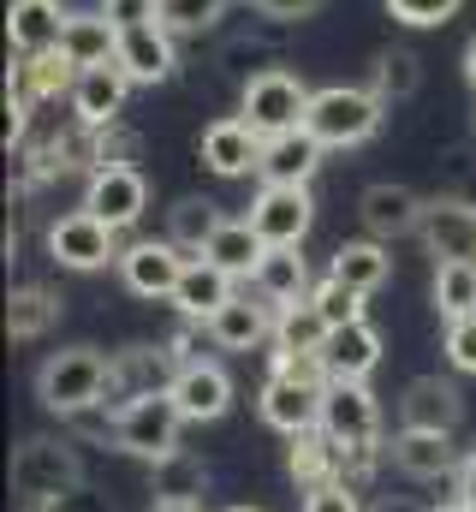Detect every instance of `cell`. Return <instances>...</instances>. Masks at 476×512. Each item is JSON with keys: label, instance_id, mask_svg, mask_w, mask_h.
<instances>
[{"label": "cell", "instance_id": "obj_1", "mask_svg": "<svg viewBox=\"0 0 476 512\" xmlns=\"http://www.w3.org/2000/svg\"><path fill=\"white\" fill-rule=\"evenodd\" d=\"M322 399H328V370H322V358H274L268 382L256 393V411H262L268 429L304 435V429H322Z\"/></svg>", "mask_w": 476, "mask_h": 512}, {"label": "cell", "instance_id": "obj_2", "mask_svg": "<svg viewBox=\"0 0 476 512\" xmlns=\"http://www.w3.org/2000/svg\"><path fill=\"white\" fill-rule=\"evenodd\" d=\"M381 114L387 102L369 90V84H328L310 96V114H304V131L322 143V149H357L381 131Z\"/></svg>", "mask_w": 476, "mask_h": 512}, {"label": "cell", "instance_id": "obj_3", "mask_svg": "<svg viewBox=\"0 0 476 512\" xmlns=\"http://www.w3.org/2000/svg\"><path fill=\"white\" fill-rule=\"evenodd\" d=\"M36 399L54 417H84L108 399V358L96 346H66L36 370Z\"/></svg>", "mask_w": 476, "mask_h": 512}, {"label": "cell", "instance_id": "obj_4", "mask_svg": "<svg viewBox=\"0 0 476 512\" xmlns=\"http://www.w3.org/2000/svg\"><path fill=\"white\" fill-rule=\"evenodd\" d=\"M310 84L286 66H262L244 96H238V120L256 131V137H286V131H304V114H310Z\"/></svg>", "mask_w": 476, "mask_h": 512}, {"label": "cell", "instance_id": "obj_5", "mask_svg": "<svg viewBox=\"0 0 476 512\" xmlns=\"http://www.w3.org/2000/svg\"><path fill=\"white\" fill-rule=\"evenodd\" d=\"M84 483V465L66 441H48V435H30L12 447V495L30 501V507H48L60 495H72Z\"/></svg>", "mask_w": 476, "mask_h": 512}, {"label": "cell", "instance_id": "obj_6", "mask_svg": "<svg viewBox=\"0 0 476 512\" xmlns=\"http://www.w3.org/2000/svg\"><path fill=\"white\" fill-rule=\"evenodd\" d=\"M179 429H185V411L173 405V393H149L114 411V447L143 465H161L167 453H179Z\"/></svg>", "mask_w": 476, "mask_h": 512}, {"label": "cell", "instance_id": "obj_7", "mask_svg": "<svg viewBox=\"0 0 476 512\" xmlns=\"http://www.w3.org/2000/svg\"><path fill=\"white\" fill-rule=\"evenodd\" d=\"M48 256L72 274H96V268L119 262V233L108 221H96L90 209H72L48 227Z\"/></svg>", "mask_w": 476, "mask_h": 512}, {"label": "cell", "instance_id": "obj_8", "mask_svg": "<svg viewBox=\"0 0 476 512\" xmlns=\"http://www.w3.org/2000/svg\"><path fill=\"white\" fill-rule=\"evenodd\" d=\"M244 221L262 233L268 251L274 245H304L310 239V221H316V197H310V185H262Z\"/></svg>", "mask_w": 476, "mask_h": 512}, {"label": "cell", "instance_id": "obj_9", "mask_svg": "<svg viewBox=\"0 0 476 512\" xmlns=\"http://www.w3.org/2000/svg\"><path fill=\"white\" fill-rule=\"evenodd\" d=\"M173 376H179V358L161 346H125V352H114L108 358V411H125L131 399H149V393H167L173 387Z\"/></svg>", "mask_w": 476, "mask_h": 512}, {"label": "cell", "instance_id": "obj_10", "mask_svg": "<svg viewBox=\"0 0 476 512\" xmlns=\"http://www.w3.org/2000/svg\"><path fill=\"white\" fill-rule=\"evenodd\" d=\"M185 262H191V256L179 251L173 239H131V245L119 251L114 268H119V280H125L131 298H173Z\"/></svg>", "mask_w": 476, "mask_h": 512}, {"label": "cell", "instance_id": "obj_11", "mask_svg": "<svg viewBox=\"0 0 476 512\" xmlns=\"http://www.w3.org/2000/svg\"><path fill=\"white\" fill-rule=\"evenodd\" d=\"M84 209L96 221H108L114 233H131L149 209V179L137 167H96L90 185H84Z\"/></svg>", "mask_w": 476, "mask_h": 512}, {"label": "cell", "instance_id": "obj_12", "mask_svg": "<svg viewBox=\"0 0 476 512\" xmlns=\"http://www.w3.org/2000/svg\"><path fill=\"white\" fill-rule=\"evenodd\" d=\"M322 429H328L340 447H381V405H375L369 382H328Z\"/></svg>", "mask_w": 476, "mask_h": 512}, {"label": "cell", "instance_id": "obj_13", "mask_svg": "<svg viewBox=\"0 0 476 512\" xmlns=\"http://www.w3.org/2000/svg\"><path fill=\"white\" fill-rule=\"evenodd\" d=\"M417 239L435 262H476V203L471 197H429Z\"/></svg>", "mask_w": 476, "mask_h": 512}, {"label": "cell", "instance_id": "obj_14", "mask_svg": "<svg viewBox=\"0 0 476 512\" xmlns=\"http://www.w3.org/2000/svg\"><path fill=\"white\" fill-rule=\"evenodd\" d=\"M423 209H429V203H423L411 185H393V179H375V185L357 197V221H363V233L381 239V245L417 233V227H423Z\"/></svg>", "mask_w": 476, "mask_h": 512}, {"label": "cell", "instance_id": "obj_15", "mask_svg": "<svg viewBox=\"0 0 476 512\" xmlns=\"http://www.w3.org/2000/svg\"><path fill=\"white\" fill-rule=\"evenodd\" d=\"M233 298H238V280H233V274H227L221 262H209V256H191L167 304H173L185 322H203V328H209V322H215Z\"/></svg>", "mask_w": 476, "mask_h": 512}, {"label": "cell", "instance_id": "obj_16", "mask_svg": "<svg viewBox=\"0 0 476 512\" xmlns=\"http://www.w3.org/2000/svg\"><path fill=\"white\" fill-rule=\"evenodd\" d=\"M387 459H393V471H405L411 483H447V477H459V465H465V453L453 447V435H435V429H399L393 447H387Z\"/></svg>", "mask_w": 476, "mask_h": 512}, {"label": "cell", "instance_id": "obj_17", "mask_svg": "<svg viewBox=\"0 0 476 512\" xmlns=\"http://www.w3.org/2000/svg\"><path fill=\"white\" fill-rule=\"evenodd\" d=\"M465 417V393L447 382V376H417L399 393V429H435V435H453Z\"/></svg>", "mask_w": 476, "mask_h": 512}, {"label": "cell", "instance_id": "obj_18", "mask_svg": "<svg viewBox=\"0 0 476 512\" xmlns=\"http://www.w3.org/2000/svg\"><path fill=\"white\" fill-rule=\"evenodd\" d=\"M167 393H173V405L185 411V423H215V417L233 411V376H227L221 364H209V358L179 364V376H173Z\"/></svg>", "mask_w": 476, "mask_h": 512}, {"label": "cell", "instance_id": "obj_19", "mask_svg": "<svg viewBox=\"0 0 476 512\" xmlns=\"http://www.w3.org/2000/svg\"><path fill=\"white\" fill-rule=\"evenodd\" d=\"M197 155H203V167H209L215 179H244V173H256V167H262V137L244 126L238 114H227V120L203 126Z\"/></svg>", "mask_w": 476, "mask_h": 512}, {"label": "cell", "instance_id": "obj_20", "mask_svg": "<svg viewBox=\"0 0 476 512\" xmlns=\"http://www.w3.org/2000/svg\"><path fill=\"white\" fill-rule=\"evenodd\" d=\"M173 66H179V54H173V30L167 24H131V30H119V72L131 84H167Z\"/></svg>", "mask_w": 476, "mask_h": 512}, {"label": "cell", "instance_id": "obj_21", "mask_svg": "<svg viewBox=\"0 0 476 512\" xmlns=\"http://www.w3.org/2000/svg\"><path fill=\"white\" fill-rule=\"evenodd\" d=\"M286 471L292 483L310 495V489H328V483H346V447L328 435V429H304V435H286Z\"/></svg>", "mask_w": 476, "mask_h": 512}, {"label": "cell", "instance_id": "obj_22", "mask_svg": "<svg viewBox=\"0 0 476 512\" xmlns=\"http://www.w3.org/2000/svg\"><path fill=\"white\" fill-rule=\"evenodd\" d=\"M250 286H256V298H268L274 310H286V304H310V292H316L310 262H304L298 245H274V251H262L256 274H250Z\"/></svg>", "mask_w": 476, "mask_h": 512}, {"label": "cell", "instance_id": "obj_23", "mask_svg": "<svg viewBox=\"0 0 476 512\" xmlns=\"http://www.w3.org/2000/svg\"><path fill=\"white\" fill-rule=\"evenodd\" d=\"M125 96H131V78L114 66H90V72H78V90H72V114H78V126L90 131H108L119 126V114H125Z\"/></svg>", "mask_w": 476, "mask_h": 512}, {"label": "cell", "instance_id": "obj_24", "mask_svg": "<svg viewBox=\"0 0 476 512\" xmlns=\"http://www.w3.org/2000/svg\"><path fill=\"white\" fill-rule=\"evenodd\" d=\"M375 364H381V334H375L369 316H363V322H346V328H334L328 346H322V370H328V382H369Z\"/></svg>", "mask_w": 476, "mask_h": 512}, {"label": "cell", "instance_id": "obj_25", "mask_svg": "<svg viewBox=\"0 0 476 512\" xmlns=\"http://www.w3.org/2000/svg\"><path fill=\"white\" fill-rule=\"evenodd\" d=\"M66 18L72 12H60V0H12L6 6V48L18 60L24 54H48V48H60Z\"/></svg>", "mask_w": 476, "mask_h": 512}, {"label": "cell", "instance_id": "obj_26", "mask_svg": "<svg viewBox=\"0 0 476 512\" xmlns=\"http://www.w3.org/2000/svg\"><path fill=\"white\" fill-rule=\"evenodd\" d=\"M322 155H328V149H322L310 131L262 137V167H256V179H262V185H310L316 167H322Z\"/></svg>", "mask_w": 476, "mask_h": 512}, {"label": "cell", "instance_id": "obj_27", "mask_svg": "<svg viewBox=\"0 0 476 512\" xmlns=\"http://www.w3.org/2000/svg\"><path fill=\"white\" fill-rule=\"evenodd\" d=\"M268 340H274V304L268 298H244L238 292L233 304L209 322V346H221V352H256Z\"/></svg>", "mask_w": 476, "mask_h": 512}, {"label": "cell", "instance_id": "obj_28", "mask_svg": "<svg viewBox=\"0 0 476 512\" xmlns=\"http://www.w3.org/2000/svg\"><path fill=\"white\" fill-rule=\"evenodd\" d=\"M6 84L36 108V102H54V96H72L78 90V66L60 54V48H48V54H24L12 72H6Z\"/></svg>", "mask_w": 476, "mask_h": 512}, {"label": "cell", "instance_id": "obj_29", "mask_svg": "<svg viewBox=\"0 0 476 512\" xmlns=\"http://www.w3.org/2000/svg\"><path fill=\"white\" fill-rule=\"evenodd\" d=\"M60 54L90 72V66H114L119 60V24L108 12H72L66 18V36H60Z\"/></svg>", "mask_w": 476, "mask_h": 512}, {"label": "cell", "instance_id": "obj_30", "mask_svg": "<svg viewBox=\"0 0 476 512\" xmlns=\"http://www.w3.org/2000/svg\"><path fill=\"white\" fill-rule=\"evenodd\" d=\"M203 489H209V465L197 459V453H167L161 465H149V495H155V507H197L203 501Z\"/></svg>", "mask_w": 476, "mask_h": 512}, {"label": "cell", "instance_id": "obj_31", "mask_svg": "<svg viewBox=\"0 0 476 512\" xmlns=\"http://www.w3.org/2000/svg\"><path fill=\"white\" fill-rule=\"evenodd\" d=\"M328 274L369 298V292H381V286L393 280V251H387L381 239H369V233H363V239H346V245L334 251V262H328Z\"/></svg>", "mask_w": 476, "mask_h": 512}, {"label": "cell", "instance_id": "obj_32", "mask_svg": "<svg viewBox=\"0 0 476 512\" xmlns=\"http://www.w3.org/2000/svg\"><path fill=\"white\" fill-rule=\"evenodd\" d=\"M328 334H334V328L322 322L316 304H286V310L274 316V352H268V358H322Z\"/></svg>", "mask_w": 476, "mask_h": 512}, {"label": "cell", "instance_id": "obj_33", "mask_svg": "<svg viewBox=\"0 0 476 512\" xmlns=\"http://www.w3.org/2000/svg\"><path fill=\"white\" fill-rule=\"evenodd\" d=\"M221 203H209V197H179L173 209H167V239L179 245L185 256H203V245L221 233Z\"/></svg>", "mask_w": 476, "mask_h": 512}, {"label": "cell", "instance_id": "obj_34", "mask_svg": "<svg viewBox=\"0 0 476 512\" xmlns=\"http://www.w3.org/2000/svg\"><path fill=\"white\" fill-rule=\"evenodd\" d=\"M60 292H48V286H18L12 292V304H6V334L12 340H42L54 322H60Z\"/></svg>", "mask_w": 476, "mask_h": 512}, {"label": "cell", "instance_id": "obj_35", "mask_svg": "<svg viewBox=\"0 0 476 512\" xmlns=\"http://www.w3.org/2000/svg\"><path fill=\"white\" fill-rule=\"evenodd\" d=\"M262 251H268V245H262V233H256L250 221H221V233L203 245V256H209V262H221L233 280H250V274H256V262H262Z\"/></svg>", "mask_w": 476, "mask_h": 512}, {"label": "cell", "instance_id": "obj_36", "mask_svg": "<svg viewBox=\"0 0 476 512\" xmlns=\"http://www.w3.org/2000/svg\"><path fill=\"white\" fill-rule=\"evenodd\" d=\"M417 84H423V60H417L411 48H381V54H375L369 90H375L381 102H405V96H417Z\"/></svg>", "mask_w": 476, "mask_h": 512}, {"label": "cell", "instance_id": "obj_37", "mask_svg": "<svg viewBox=\"0 0 476 512\" xmlns=\"http://www.w3.org/2000/svg\"><path fill=\"white\" fill-rule=\"evenodd\" d=\"M435 310L447 322L459 316H476V262H435V286H429Z\"/></svg>", "mask_w": 476, "mask_h": 512}, {"label": "cell", "instance_id": "obj_38", "mask_svg": "<svg viewBox=\"0 0 476 512\" xmlns=\"http://www.w3.org/2000/svg\"><path fill=\"white\" fill-rule=\"evenodd\" d=\"M227 6L233 0H161V24L173 36H203V30H215L227 18Z\"/></svg>", "mask_w": 476, "mask_h": 512}, {"label": "cell", "instance_id": "obj_39", "mask_svg": "<svg viewBox=\"0 0 476 512\" xmlns=\"http://www.w3.org/2000/svg\"><path fill=\"white\" fill-rule=\"evenodd\" d=\"M310 304L322 310V322H328V328H346V322H363V292H352V286H346V280H334V274H322V280H316Z\"/></svg>", "mask_w": 476, "mask_h": 512}, {"label": "cell", "instance_id": "obj_40", "mask_svg": "<svg viewBox=\"0 0 476 512\" xmlns=\"http://www.w3.org/2000/svg\"><path fill=\"white\" fill-rule=\"evenodd\" d=\"M465 0H387V12L405 24V30H441Z\"/></svg>", "mask_w": 476, "mask_h": 512}, {"label": "cell", "instance_id": "obj_41", "mask_svg": "<svg viewBox=\"0 0 476 512\" xmlns=\"http://www.w3.org/2000/svg\"><path fill=\"white\" fill-rule=\"evenodd\" d=\"M441 352H447V364H453L459 376H476V316L447 322V340H441Z\"/></svg>", "mask_w": 476, "mask_h": 512}, {"label": "cell", "instance_id": "obj_42", "mask_svg": "<svg viewBox=\"0 0 476 512\" xmlns=\"http://www.w3.org/2000/svg\"><path fill=\"white\" fill-rule=\"evenodd\" d=\"M298 512H369V507H363V489L357 483H328V489H310Z\"/></svg>", "mask_w": 476, "mask_h": 512}, {"label": "cell", "instance_id": "obj_43", "mask_svg": "<svg viewBox=\"0 0 476 512\" xmlns=\"http://www.w3.org/2000/svg\"><path fill=\"white\" fill-rule=\"evenodd\" d=\"M250 12H262V18H280V24H304V18H316L328 0H244Z\"/></svg>", "mask_w": 476, "mask_h": 512}, {"label": "cell", "instance_id": "obj_44", "mask_svg": "<svg viewBox=\"0 0 476 512\" xmlns=\"http://www.w3.org/2000/svg\"><path fill=\"white\" fill-rule=\"evenodd\" d=\"M102 12L114 18L119 30H131V24H161V0H102Z\"/></svg>", "mask_w": 476, "mask_h": 512}, {"label": "cell", "instance_id": "obj_45", "mask_svg": "<svg viewBox=\"0 0 476 512\" xmlns=\"http://www.w3.org/2000/svg\"><path fill=\"white\" fill-rule=\"evenodd\" d=\"M453 489H459V501L476 507V447L465 453V465H459V477H453Z\"/></svg>", "mask_w": 476, "mask_h": 512}, {"label": "cell", "instance_id": "obj_46", "mask_svg": "<svg viewBox=\"0 0 476 512\" xmlns=\"http://www.w3.org/2000/svg\"><path fill=\"white\" fill-rule=\"evenodd\" d=\"M369 512H429V507H417V501H393V495H387V501H375Z\"/></svg>", "mask_w": 476, "mask_h": 512}, {"label": "cell", "instance_id": "obj_47", "mask_svg": "<svg viewBox=\"0 0 476 512\" xmlns=\"http://www.w3.org/2000/svg\"><path fill=\"white\" fill-rule=\"evenodd\" d=\"M465 84H471V90H476V36H471V42H465Z\"/></svg>", "mask_w": 476, "mask_h": 512}, {"label": "cell", "instance_id": "obj_48", "mask_svg": "<svg viewBox=\"0 0 476 512\" xmlns=\"http://www.w3.org/2000/svg\"><path fill=\"white\" fill-rule=\"evenodd\" d=\"M429 512H476V507H465V501H447V507H429Z\"/></svg>", "mask_w": 476, "mask_h": 512}, {"label": "cell", "instance_id": "obj_49", "mask_svg": "<svg viewBox=\"0 0 476 512\" xmlns=\"http://www.w3.org/2000/svg\"><path fill=\"white\" fill-rule=\"evenodd\" d=\"M149 512H203V507H149Z\"/></svg>", "mask_w": 476, "mask_h": 512}, {"label": "cell", "instance_id": "obj_50", "mask_svg": "<svg viewBox=\"0 0 476 512\" xmlns=\"http://www.w3.org/2000/svg\"><path fill=\"white\" fill-rule=\"evenodd\" d=\"M227 512H262V507H227Z\"/></svg>", "mask_w": 476, "mask_h": 512}, {"label": "cell", "instance_id": "obj_51", "mask_svg": "<svg viewBox=\"0 0 476 512\" xmlns=\"http://www.w3.org/2000/svg\"><path fill=\"white\" fill-rule=\"evenodd\" d=\"M36 512H60V507H36Z\"/></svg>", "mask_w": 476, "mask_h": 512}]
</instances>
